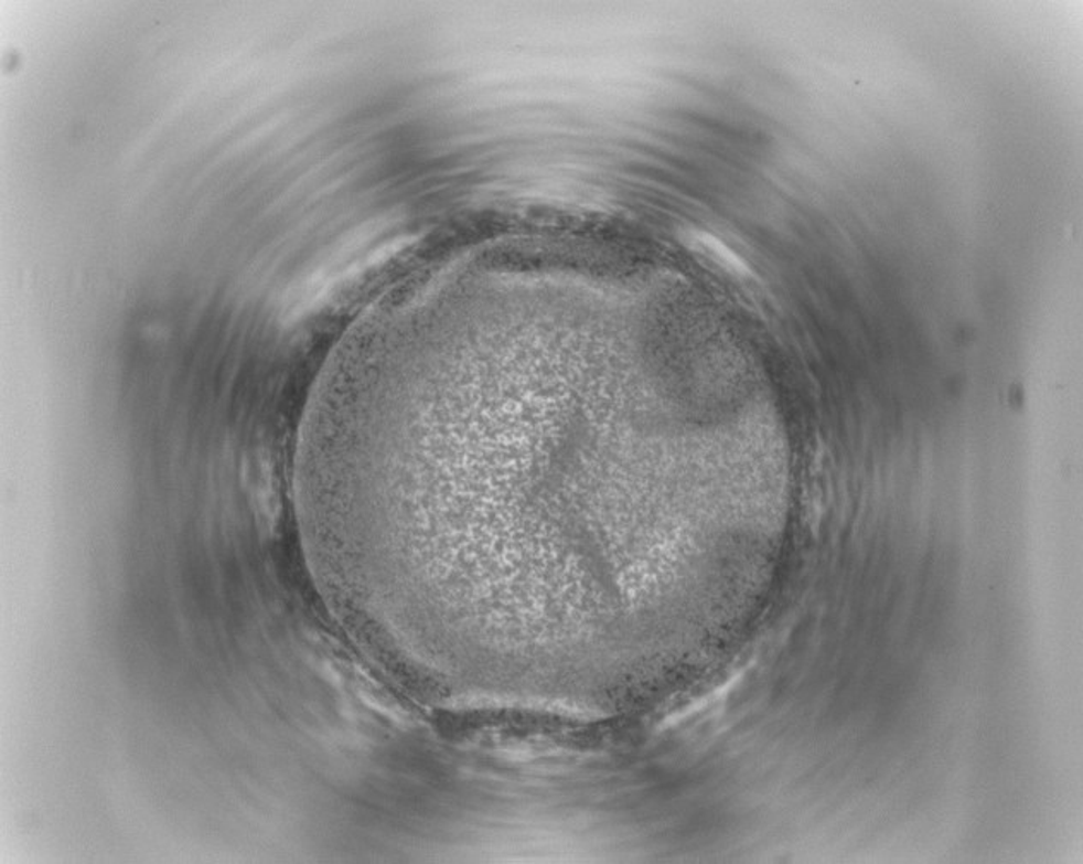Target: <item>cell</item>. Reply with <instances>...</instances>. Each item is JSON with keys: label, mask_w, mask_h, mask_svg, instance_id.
I'll list each match as a JSON object with an SVG mask.
<instances>
[{"label": "cell", "mask_w": 1083, "mask_h": 864, "mask_svg": "<svg viewBox=\"0 0 1083 864\" xmlns=\"http://www.w3.org/2000/svg\"><path fill=\"white\" fill-rule=\"evenodd\" d=\"M684 243L732 277L742 278L751 275L750 266L746 265L744 259L710 232L689 228L684 232Z\"/></svg>", "instance_id": "1"}]
</instances>
